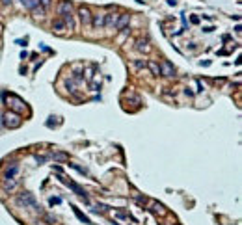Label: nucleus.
I'll return each mask as SVG.
<instances>
[{"label": "nucleus", "mask_w": 242, "mask_h": 225, "mask_svg": "<svg viewBox=\"0 0 242 225\" xmlns=\"http://www.w3.org/2000/svg\"><path fill=\"white\" fill-rule=\"evenodd\" d=\"M134 67L136 69H143V67H147V61L145 60H134Z\"/></svg>", "instance_id": "obj_19"}, {"label": "nucleus", "mask_w": 242, "mask_h": 225, "mask_svg": "<svg viewBox=\"0 0 242 225\" xmlns=\"http://www.w3.org/2000/svg\"><path fill=\"white\" fill-rule=\"evenodd\" d=\"M58 13L61 15V20L65 23V26H69V30H75V15H73V4L64 0L58 4Z\"/></svg>", "instance_id": "obj_1"}, {"label": "nucleus", "mask_w": 242, "mask_h": 225, "mask_svg": "<svg viewBox=\"0 0 242 225\" xmlns=\"http://www.w3.org/2000/svg\"><path fill=\"white\" fill-rule=\"evenodd\" d=\"M19 169H20V167H19V164H17V162H11L8 167H6L4 177H6V179H15L17 175H19Z\"/></svg>", "instance_id": "obj_4"}, {"label": "nucleus", "mask_w": 242, "mask_h": 225, "mask_svg": "<svg viewBox=\"0 0 242 225\" xmlns=\"http://www.w3.org/2000/svg\"><path fill=\"white\" fill-rule=\"evenodd\" d=\"M160 75H164V76H173V75H175V67L171 65L170 61H164L162 65H160Z\"/></svg>", "instance_id": "obj_7"}, {"label": "nucleus", "mask_w": 242, "mask_h": 225, "mask_svg": "<svg viewBox=\"0 0 242 225\" xmlns=\"http://www.w3.org/2000/svg\"><path fill=\"white\" fill-rule=\"evenodd\" d=\"M39 6H43L45 9H48V6H50V0H39Z\"/></svg>", "instance_id": "obj_23"}, {"label": "nucleus", "mask_w": 242, "mask_h": 225, "mask_svg": "<svg viewBox=\"0 0 242 225\" xmlns=\"http://www.w3.org/2000/svg\"><path fill=\"white\" fill-rule=\"evenodd\" d=\"M36 162L37 164H45L47 162V156H39V154H36Z\"/></svg>", "instance_id": "obj_22"}, {"label": "nucleus", "mask_w": 242, "mask_h": 225, "mask_svg": "<svg viewBox=\"0 0 242 225\" xmlns=\"http://www.w3.org/2000/svg\"><path fill=\"white\" fill-rule=\"evenodd\" d=\"M20 4H23L26 9H30V11H32V9L39 4V0H20Z\"/></svg>", "instance_id": "obj_13"}, {"label": "nucleus", "mask_w": 242, "mask_h": 225, "mask_svg": "<svg viewBox=\"0 0 242 225\" xmlns=\"http://www.w3.org/2000/svg\"><path fill=\"white\" fill-rule=\"evenodd\" d=\"M184 95H188V97H194V91H192L190 88H186V89H184Z\"/></svg>", "instance_id": "obj_24"}, {"label": "nucleus", "mask_w": 242, "mask_h": 225, "mask_svg": "<svg viewBox=\"0 0 242 225\" xmlns=\"http://www.w3.org/2000/svg\"><path fill=\"white\" fill-rule=\"evenodd\" d=\"M15 186H17V180H15V179H6V180H4V188H6V190H13Z\"/></svg>", "instance_id": "obj_18"}, {"label": "nucleus", "mask_w": 242, "mask_h": 225, "mask_svg": "<svg viewBox=\"0 0 242 225\" xmlns=\"http://www.w3.org/2000/svg\"><path fill=\"white\" fill-rule=\"evenodd\" d=\"M147 67L151 69V73H153V75H156V76L160 75V65H156L155 61H149V63H147Z\"/></svg>", "instance_id": "obj_17"}, {"label": "nucleus", "mask_w": 242, "mask_h": 225, "mask_svg": "<svg viewBox=\"0 0 242 225\" xmlns=\"http://www.w3.org/2000/svg\"><path fill=\"white\" fill-rule=\"evenodd\" d=\"M73 210H75V214H77V218H78V220H80L82 223H88V225L91 223V220H89L88 216H84V214H82V212H80V210H78L77 207H73Z\"/></svg>", "instance_id": "obj_14"}, {"label": "nucleus", "mask_w": 242, "mask_h": 225, "mask_svg": "<svg viewBox=\"0 0 242 225\" xmlns=\"http://www.w3.org/2000/svg\"><path fill=\"white\" fill-rule=\"evenodd\" d=\"M32 11H34V15H36V17H45V15H47V9L43 8V6H39V4H37Z\"/></svg>", "instance_id": "obj_15"}, {"label": "nucleus", "mask_w": 242, "mask_h": 225, "mask_svg": "<svg viewBox=\"0 0 242 225\" xmlns=\"http://www.w3.org/2000/svg\"><path fill=\"white\" fill-rule=\"evenodd\" d=\"M48 203H50V205L54 207V205H60L61 199H60V197H50V199H48Z\"/></svg>", "instance_id": "obj_21"}, {"label": "nucleus", "mask_w": 242, "mask_h": 225, "mask_svg": "<svg viewBox=\"0 0 242 225\" xmlns=\"http://www.w3.org/2000/svg\"><path fill=\"white\" fill-rule=\"evenodd\" d=\"M6 125H8V126H11V129L19 126V125H20V119H19V115H17V114H8V115H6Z\"/></svg>", "instance_id": "obj_8"}, {"label": "nucleus", "mask_w": 242, "mask_h": 225, "mask_svg": "<svg viewBox=\"0 0 242 225\" xmlns=\"http://www.w3.org/2000/svg\"><path fill=\"white\" fill-rule=\"evenodd\" d=\"M52 30H56V32H65L67 30V26H65V23H64V20H61V19H58V20H54V23H52Z\"/></svg>", "instance_id": "obj_11"}, {"label": "nucleus", "mask_w": 242, "mask_h": 225, "mask_svg": "<svg viewBox=\"0 0 242 225\" xmlns=\"http://www.w3.org/2000/svg\"><path fill=\"white\" fill-rule=\"evenodd\" d=\"M91 26L93 28H102L105 26V15H93L91 17Z\"/></svg>", "instance_id": "obj_10"}, {"label": "nucleus", "mask_w": 242, "mask_h": 225, "mask_svg": "<svg viewBox=\"0 0 242 225\" xmlns=\"http://www.w3.org/2000/svg\"><path fill=\"white\" fill-rule=\"evenodd\" d=\"M78 15H80L82 24H91V13H89V9L86 8V6L78 8Z\"/></svg>", "instance_id": "obj_5"}, {"label": "nucleus", "mask_w": 242, "mask_h": 225, "mask_svg": "<svg viewBox=\"0 0 242 225\" xmlns=\"http://www.w3.org/2000/svg\"><path fill=\"white\" fill-rule=\"evenodd\" d=\"M129 20H130V15L127 13H123V15L117 17V23H116V30H123V28L129 26Z\"/></svg>", "instance_id": "obj_6"}, {"label": "nucleus", "mask_w": 242, "mask_h": 225, "mask_svg": "<svg viewBox=\"0 0 242 225\" xmlns=\"http://www.w3.org/2000/svg\"><path fill=\"white\" fill-rule=\"evenodd\" d=\"M17 205L24 208H37V201L30 192H23L17 195Z\"/></svg>", "instance_id": "obj_2"}, {"label": "nucleus", "mask_w": 242, "mask_h": 225, "mask_svg": "<svg viewBox=\"0 0 242 225\" xmlns=\"http://www.w3.org/2000/svg\"><path fill=\"white\" fill-rule=\"evenodd\" d=\"M2 4H11V0H2Z\"/></svg>", "instance_id": "obj_25"}, {"label": "nucleus", "mask_w": 242, "mask_h": 225, "mask_svg": "<svg viewBox=\"0 0 242 225\" xmlns=\"http://www.w3.org/2000/svg\"><path fill=\"white\" fill-rule=\"evenodd\" d=\"M69 166H71V167H73V169H77L78 173H82V175H88V171L84 169V167H80V166H77V164H69Z\"/></svg>", "instance_id": "obj_20"}, {"label": "nucleus", "mask_w": 242, "mask_h": 225, "mask_svg": "<svg viewBox=\"0 0 242 225\" xmlns=\"http://www.w3.org/2000/svg\"><path fill=\"white\" fill-rule=\"evenodd\" d=\"M117 17H119V15H116V13H106V15H105V26H108V28L116 26Z\"/></svg>", "instance_id": "obj_9"}, {"label": "nucleus", "mask_w": 242, "mask_h": 225, "mask_svg": "<svg viewBox=\"0 0 242 225\" xmlns=\"http://www.w3.org/2000/svg\"><path fill=\"white\" fill-rule=\"evenodd\" d=\"M136 48H138L140 52H149V43H147L145 39H138V41H136Z\"/></svg>", "instance_id": "obj_12"}, {"label": "nucleus", "mask_w": 242, "mask_h": 225, "mask_svg": "<svg viewBox=\"0 0 242 225\" xmlns=\"http://www.w3.org/2000/svg\"><path fill=\"white\" fill-rule=\"evenodd\" d=\"M52 158L58 160V162H65V160H69V154H65V153H52Z\"/></svg>", "instance_id": "obj_16"}, {"label": "nucleus", "mask_w": 242, "mask_h": 225, "mask_svg": "<svg viewBox=\"0 0 242 225\" xmlns=\"http://www.w3.org/2000/svg\"><path fill=\"white\" fill-rule=\"evenodd\" d=\"M60 180L64 182L65 186H69V188H71V190H73L75 194H77V195H80V197H82V199H84V201L88 203V195H86V192H84V190H82V188H80L78 184H75V182H69V180H65L64 177H60Z\"/></svg>", "instance_id": "obj_3"}]
</instances>
